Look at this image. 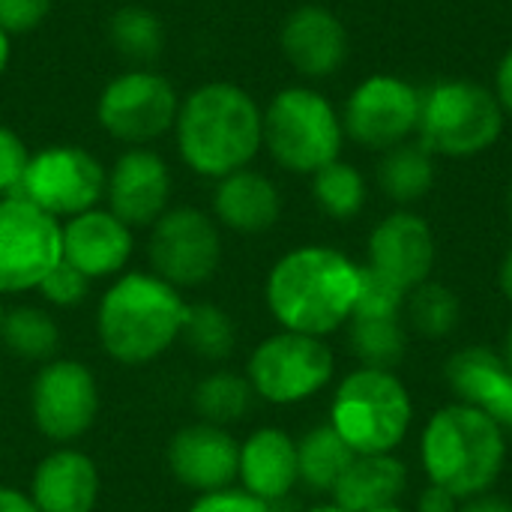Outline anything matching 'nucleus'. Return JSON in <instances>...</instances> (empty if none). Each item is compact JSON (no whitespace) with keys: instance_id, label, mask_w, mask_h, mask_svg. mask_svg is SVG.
<instances>
[{"instance_id":"f257e3e1","label":"nucleus","mask_w":512,"mask_h":512,"mask_svg":"<svg viewBox=\"0 0 512 512\" xmlns=\"http://www.w3.org/2000/svg\"><path fill=\"white\" fill-rule=\"evenodd\" d=\"M360 264L330 246H300L267 273L264 300L282 330L324 339L354 315Z\"/></svg>"},{"instance_id":"f03ea898","label":"nucleus","mask_w":512,"mask_h":512,"mask_svg":"<svg viewBox=\"0 0 512 512\" xmlns=\"http://www.w3.org/2000/svg\"><path fill=\"white\" fill-rule=\"evenodd\" d=\"M177 147L201 177L243 171L264 144V114L255 99L228 81H213L186 96L177 111Z\"/></svg>"},{"instance_id":"7ed1b4c3","label":"nucleus","mask_w":512,"mask_h":512,"mask_svg":"<svg viewBox=\"0 0 512 512\" xmlns=\"http://www.w3.org/2000/svg\"><path fill=\"white\" fill-rule=\"evenodd\" d=\"M189 303L156 273H120L99 300L96 336L120 366H147L180 342Z\"/></svg>"},{"instance_id":"20e7f679","label":"nucleus","mask_w":512,"mask_h":512,"mask_svg":"<svg viewBox=\"0 0 512 512\" xmlns=\"http://www.w3.org/2000/svg\"><path fill=\"white\" fill-rule=\"evenodd\" d=\"M429 483L459 501L486 495L507 462V432L471 405H447L432 414L420 444Z\"/></svg>"},{"instance_id":"39448f33","label":"nucleus","mask_w":512,"mask_h":512,"mask_svg":"<svg viewBox=\"0 0 512 512\" xmlns=\"http://www.w3.org/2000/svg\"><path fill=\"white\" fill-rule=\"evenodd\" d=\"M411 396L393 372L357 369L333 393L330 426L357 456L396 450L411 429Z\"/></svg>"},{"instance_id":"423d86ee","label":"nucleus","mask_w":512,"mask_h":512,"mask_svg":"<svg viewBox=\"0 0 512 512\" xmlns=\"http://www.w3.org/2000/svg\"><path fill=\"white\" fill-rule=\"evenodd\" d=\"M420 144L441 156H477L504 132L498 96L477 81H441L420 99Z\"/></svg>"},{"instance_id":"0eeeda50","label":"nucleus","mask_w":512,"mask_h":512,"mask_svg":"<svg viewBox=\"0 0 512 512\" xmlns=\"http://www.w3.org/2000/svg\"><path fill=\"white\" fill-rule=\"evenodd\" d=\"M345 129L336 108L309 87H288L264 111V144L294 174H315L342 153Z\"/></svg>"},{"instance_id":"6e6552de","label":"nucleus","mask_w":512,"mask_h":512,"mask_svg":"<svg viewBox=\"0 0 512 512\" xmlns=\"http://www.w3.org/2000/svg\"><path fill=\"white\" fill-rule=\"evenodd\" d=\"M336 360L318 336L279 330L255 345L246 363L252 393L270 405H300L318 396L333 378Z\"/></svg>"},{"instance_id":"1a4fd4ad","label":"nucleus","mask_w":512,"mask_h":512,"mask_svg":"<svg viewBox=\"0 0 512 512\" xmlns=\"http://www.w3.org/2000/svg\"><path fill=\"white\" fill-rule=\"evenodd\" d=\"M96 417L99 384L87 363L54 357L39 366L30 384V420L45 441L72 447L93 429Z\"/></svg>"},{"instance_id":"9d476101","label":"nucleus","mask_w":512,"mask_h":512,"mask_svg":"<svg viewBox=\"0 0 512 512\" xmlns=\"http://www.w3.org/2000/svg\"><path fill=\"white\" fill-rule=\"evenodd\" d=\"M150 228V273L177 291L198 288L216 276L222 264V234L213 216L198 207H174Z\"/></svg>"},{"instance_id":"9b49d317","label":"nucleus","mask_w":512,"mask_h":512,"mask_svg":"<svg viewBox=\"0 0 512 512\" xmlns=\"http://www.w3.org/2000/svg\"><path fill=\"white\" fill-rule=\"evenodd\" d=\"M60 258V222L18 195L0 198V294L36 291Z\"/></svg>"},{"instance_id":"f8f14e48","label":"nucleus","mask_w":512,"mask_h":512,"mask_svg":"<svg viewBox=\"0 0 512 512\" xmlns=\"http://www.w3.org/2000/svg\"><path fill=\"white\" fill-rule=\"evenodd\" d=\"M102 165L81 147H48L30 156L18 198L36 204L48 216L72 219L84 210H93L105 195Z\"/></svg>"},{"instance_id":"ddd939ff","label":"nucleus","mask_w":512,"mask_h":512,"mask_svg":"<svg viewBox=\"0 0 512 512\" xmlns=\"http://www.w3.org/2000/svg\"><path fill=\"white\" fill-rule=\"evenodd\" d=\"M423 93L396 75H372L354 87L345 102L342 129L366 150H390L405 144L420 126Z\"/></svg>"},{"instance_id":"4468645a","label":"nucleus","mask_w":512,"mask_h":512,"mask_svg":"<svg viewBox=\"0 0 512 512\" xmlns=\"http://www.w3.org/2000/svg\"><path fill=\"white\" fill-rule=\"evenodd\" d=\"M177 93L168 78L132 69L117 75L99 96L102 129L132 147L165 135L177 123Z\"/></svg>"},{"instance_id":"2eb2a0df","label":"nucleus","mask_w":512,"mask_h":512,"mask_svg":"<svg viewBox=\"0 0 512 512\" xmlns=\"http://www.w3.org/2000/svg\"><path fill=\"white\" fill-rule=\"evenodd\" d=\"M165 462L183 489L210 495L234 486L240 471V444L228 429L195 420L171 435Z\"/></svg>"},{"instance_id":"dca6fc26","label":"nucleus","mask_w":512,"mask_h":512,"mask_svg":"<svg viewBox=\"0 0 512 512\" xmlns=\"http://www.w3.org/2000/svg\"><path fill=\"white\" fill-rule=\"evenodd\" d=\"M108 210L129 228L153 225L171 198V171L165 159L147 147H132L117 156L105 177Z\"/></svg>"},{"instance_id":"f3484780","label":"nucleus","mask_w":512,"mask_h":512,"mask_svg":"<svg viewBox=\"0 0 512 512\" xmlns=\"http://www.w3.org/2000/svg\"><path fill=\"white\" fill-rule=\"evenodd\" d=\"M369 267H375L405 291L429 282V273L435 267V237L429 222L408 210L381 219L369 237Z\"/></svg>"},{"instance_id":"a211bd4d","label":"nucleus","mask_w":512,"mask_h":512,"mask_svg":"<svg viewBox=\"0 0 512 512\" xmlns=\"http://www.w3.org/2000/svg\"><path fill=\"white\" fill-rule=\"evenodd\" d=\"M63 234V261H69L75 270H81L90 282L120 276V270L129 264L135 237L126 222H120L111 210H84L66 225H60Z\"/></svg>"},{"instance_id":"6ab92c4d","label":"nucleus","mask_w":512,"mask_h":512,"mask_svg":"<svg viewBox=\"0 0 512 512\" xmlns=\"http://www.w3.org/2000/svg\"><path fill=\"white\" fill-rule=\"evenodd\" d=\"M99 495V468L78 447H57L33 468L30 501L39 512H93Z\"/></svg>"},{"instance_id":"aec40b11","label":"nucleus","mask_w":512,"mask_h":512,"mask_svg":"<svg viewBox=\"0 0 512 512\" xmlns=\"http://www.w3.org/2000/svg\"><path fill=\"white\" fill-rule=\"evenodd\" d=\"M282 51L306 78H330L348 57L345 24L324 6H300L282 24Z\"/></svg>"},{"instance_id":"412c9836","label":"nucleus","mask_w":512,"mask_h":512,"mask_svg":"<svg viewBox=\"0 0 512 512\" xmlns=\"http://www.w3.org/2000/svg\"><path fill=\"white\" fill-rule=\"evenodd\" d=\"M444 375L462 405L483 411L504 432H512V366L504 357L474 345L456 351Z\"/></svg>"},{"instance_id":"4be33fe9","label":"nucleus","mask_w":512,"mask_h":512,"mask_svg":"<svg viewBox=\"0 0 512 512\" xmlns=\"http://www.w3.org/2000/svg\"><path fill=\"white\" fill-rule=\"evenodd\" d=\"M237 480L243 492L252 498L270 504L279 498H288L294 486L300 483L297 468V441L276 426L255 429L240 444V471Z\"/></svg>"},{"instance_id":"5701e85b","label":"nucleus","mask_w":512,"mask_h":512,"mask_svg":"<svg viewBox=\"0 0 512 512\" xmlns=\"http://www.w3.org/2000/svg\"><path fill=\"white\" fill-rule=\"evenodd\" d=\"M213 213L237 234H264L279 222L282 198L270 177L243 168L219 180L213 192Z\"/></svg>"},{"instance_id":"b1692460","label":"nucleus","mask_w":512,"mask_h":512,"mask_svg":"<svg viewBox=\"0 0 512 512\" xmlns=\"http://www.w3.org/2000/svg\"><path fill=\"white\" fill-rule=\"evenodd\" d=\"M408 486V468L390 456H357L342 480L333 486V504L348 512H372L378 507L396 504V498Z\"/></svg>"},{"instance_id":"393cba45","label":"nucleus","mask_w":512,"mask_h":512,"mask_svg":"<svg viewBox=\"0 0 512 512\" xmlns=\"http://www.w3.org/2000/svg\"><path fill=\"white\" fill-rule=\"evenodd\" d=\"M357 459V453L342 441V435L327 423L309 429L297 441V468L300 483L312 492H333V486L342 480L348 465Z\"/></svg>"},{"instance_id":"a878e982","label":"nucleus","mask_w":512,"mask_h":512,"mask_svg":"<svg viewBox=\"0 0 512 512\" xmlns=\"http://www.w3.org/2000/svg\"><path fill=\"white\" fill-rule=\"evenodd\" d=\"M3 348L30 363H48L60 351V327L48 309L39 306H15L3 315L0 327Z\"/></svg>"},{"instance_id":"bb28decb","label":"nucleus","mask_w":512,"mask_h":512,"mask_svg":"<svg viewBox=\"0 0 512 512\" xmlns=\"http://www.w3.org/2000/svg\"><path fill=\"white\" fill-rule=\"evenodd\" d=\"M378 183L387 198L399 204H414L429 195L435 183L432 153L423 144H399L384 150L378 165Z\"/></svg>"},{"instance_id":"cd10ccee","label":"nucleus","mask_w":512,"mask_h":512,"mask_svg":"<svg viewBox=\"0 0 512 512\" xmlns=\"http://www.w3.org/2000/svg\"><path fill=\"white\" fill-rule=\"evenodd\" d=\"M252 399H255V393H252V384L246 381V375L225 372V369L204 375L192 390L195 414L204 423H213L222 429H228L231 423H240L249 414Z\"/></svg>"},{"instance_id":"c85d7f7f","label":"nucleus","mask_w":512,"mask_h":512,"mask_svg":"<svg viewBox=\"0 0 512 512\" xmlns=\"http://www.w3.org/2000/svg\"><path fill=\"white\" fill-rule=\"evenodd\" d=\"M180 342L207 363H222L234 354L237 327L234 318L216 303H192L183 318Z\"/></svg>"},{"instance_id":"c756f323","label":"nucleus","mask_w":512,"mask_h":512,"mask_svg":"<svg viewBox=\"0 0 512 512\" xmlns=\"http://www.w3.org/2000/svg\"><path fill=\"white\" fill-rule=\"evenodd\" d=\"M108 39L123 60L135 66H147L162 54L165 30L156 12L144 6H123L120 12L111 15Z\"/></svg>"},{"instance_id":"7c9ffc66","label":"nucleus","mask_w":512,"mask_h":512,"mask_svg":"<svg viewBox=\"0 0 512 512\" xmlns=\"http://www.w3.org/2000/svg\"><path fill=\"white\" fill-rule=\"evenodd\" d=\"M351 351L363 369L393 372L408 351L405 330L396 318H351Z\"/></svg>"},{"instance_id":"2f4dec72","label":"nucleus","mask_w":512,"mask_h":512,"mask_svg":"<svg viewBox=\"0 0 512 512\" xmlns=\"http://www.w3.org/2000/svg\"><path fill=\"white\" fill-rule=\"evenodd\" d=\"M312 198L330 219H354L366 207V180L354 165L336 159L312 174Z\"/></svg>"},{"instance_id":"473e14b6","label":"nucleus","mask_w":512,"mask_h":512,"mask_svg":"<svg viewBox=\"0 0 512 512\" xmlns=\"http://www.w3.org/2000/svg\"><path fill=\"white\" fill-rule=\"evenodd\" d=\"M405 309L411 318V327L426 339H444L459 327L462 306L459 297L438 282H423L405 297Z\"/></svg>"},{"instance_id":"72a5a7b5","label":"nucleus","mask_w":512,"mask_h":512,"mask_svg":"<svg viewBox=\"0 0 512 512\" xmlns=\"http://www.w3.org/2000/svg\"><path fill=\"white\" fill-rule=\"evenodd\" d=\"M408 291L399 288L393 279L378 273L375 267H360L357 276V300H354V315L351 318H396L399 309L405 306Z\"/></svg>"},{"instance_id":"f704fd0d","label":"nucleus","mask_w":512,"mask_h":512,"mask_svg":"<svg viewBox=\"0 0 512 512\" xmlns=\"http://www.w3.org/2000/svg\"><path fill=\"white\" fill-rule=\"evenodd\" d=\"M90 285H93V282H90L81 270H75L69 261L60 258V264L42 279V285H39L36 291L42 294V300H45L48 306L75 309V306H81V303L90 297Z\"/></svg>"},{"instance_id":"c9c22d12","label":"nucleus","mask_w":512,"mask_h":512,"mask_svg":"<svg viewBox=\"0 0 512 512\" xmlns=\"http://www.w3.org/2000/svg\"><path fill=\"white\" fill-rule=\"evenodd\" d=\"M27 162H30V153H27L24 141L12 129L0 126V198L18 192Z\"/></svg>"},{"instance_id":"e433bc0d","label":"nucleus","mask_w":512,"mask_h":512,"mask_svg":"<svg viewBox=\"0 0 512 512\" xmlns=\"http://www.w3.org/2000/svg\"><path fill=\"white\" fill-rule=\"evenodd\" d=\"M51 0H0V30L9 33H27L42 24L48 15Z\"/></svg>"},{"instance_id":"4c0bfd02","label":"nucleus","mask_w":512,"mask_h":512,"mask_svg":"<svg viewBox=\"0 0 512 512\" xmlns=\"http://www.w3.org/2000/svg\"><path fill=\"white\" fill-rule=\"evenodd\" d=\"M186 512H267V504L252 498L249 492L231 486V489H222V492L198 495Z\"/></svg>"},{"instance_id":"58836bf2","label":"nucleus","mask_w":512,"mask_h":512,"mask_svg":"<svg viewBox=\"0 0 512 512\" xmlns=\"http://www.w3.org/2000/svg\"><path fill=\"white\" fill-rule=\"evenodd\" d=\"M417 512H459V498L435 483L426 486V492L417 501Z\"/></svg>"},{"instance_id":"ea45409f","label":"nucleus","mask_w":512,"mask_h":512,"mask_svg":"<svg viewBox=\"0 0 512 512\" xmlns=\"http://www.w3.org/2000/svg\"><path fill=\"white\" fill-rule=\"evenodd\" d=\"M495 96L504 108V114H512V48L504 54V60L498 63V75H495Z\"/></svg>"},{"instance_id":"a19ab883","label":"nucleus","mask_w":512,"mask_h":512,"mask_svg":"<svg viewBox=\"0 0 512 512\" xmlns=\"http://www.w3.org/2000/svg\"><path fill=\"white\" fill-rule=\"evenodd\" d=\"M0 512H39L36 504L30 501V495H24L15 486H3L0 483Z\"/></svg>"},{"instance_id":"79ce46f5","label":"nucleus","mask_w":512,"mask_h":512,"mask_svg":"<svg viewBox=\"0 0 512 512\" xmlns=\"http://www.w3.org/2000/svg\"><path fill=\"white\" fill-rule=\"evenodd\" d=\"M459 512H512V504L507 498H498V495H477V498H468V504Z\"/></svg>"},{"instance_id":"37998d69","label":"nucleus","mask_w":512,"mask_h":512,"mask_svg":"<svg viewBox=\"0 0 512 512\" xmlns=\"http://www.w3.org/2000/svg\"><path fill=\"white\" fill-rule=\"evenodd\" d=\"M501 291L512 303V249L504 255V264H501Z\"/></svg>"},{"instance_id":"c03bdc74","label":"nucleus","mask_w":512,"mask_h":512,"mask_svg":"<svg viewBox=\"0 0 512 512\" xmlns=\"http://www.w3.org/2000/svg\"><path fill=\"white\" fill-rule=\"evenodd\" d=\"M6 60H9V36L0 30V75H3V69H6Z\"/></svg>"},{"instance_id":"a18cd8bd","label":"nucleus","mask_w":512,"mask_h":512,"mask_svg":"<svg viewBox=\"0 0 512 512\" xmlns=\"http://www.w3.org/2000/svg\"><path fill=\"white\" fill-rule=\"evenodd\" d=\"M306 512H348V510H342L339 504H321V507H312V510H306Z\"/></svg>"},{"instance_id":"49530a36","label":"nucleus","mask_w":512,"mask_h":512,"mask_svg":"<svg viewBox=\"0 0 512 512\" xmlns=\"http://www.w3.org/2000/svg\"><path fill=\"white\" fill-rule=\"evenodd\" d=\"M507 363L512 366V327H510V336H507Z\"/></svg>"},{"instance_id":"de8ad7c7","label":"nucleus","mask_w":512,"mask_h":512,"mask_svg":"<svg viewBox=\"0 0 512 512\" xmlns=\"http://www.w3.org/2000/svg\"><path fill=\"white\" fill-rule=\"evenodd\" d=\"M372 512H405V510H399L396 504H390V507H378V510H372Z\"/></svg>"},{"instance_id":"09e8293b","label":"nucleus","mask_w":512,"mask_h":512,"mask_svg":"<svg viewBox=\"0 0 512 512\" xmlns=\"http://www.w3.org/2000/svg\"><path fill=\"white\" fill-rule=\"evenodd\" d=\"M3 315H6V309H3V303H0V327H3Z\"/></svg>"},{"instance_id":"8fccbe9b","label":"nucleus","mask_w":512,"mask_h":512,"mask_svg":"<svg viewBox=\"0 0 512 512\" xmlns=\"http://www.w3.org/2000/svg\"><path fill=\"white\" fill-rule=\"evenodd\" d=\"M510 213H512V183H510Z\"/></svg>"}]
</instances>
